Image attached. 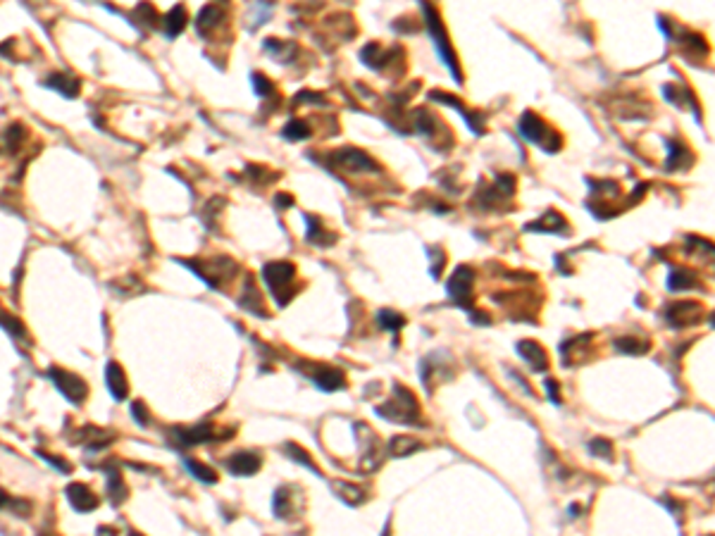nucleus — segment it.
Here are the masks:
<instances>
[{
  "label": "nucleus",
  "mask_w": 715,
  "mask_h": 536,
  "mask_svg": "<svg viewBox=\"0 0 715 536\" xmlns=\"http://www.w3.org/2000/svg\"><path fill=\"white\" fill-rule=\"evenodd\" d=\"M10 503H12V498H10V496L5 494L3 489H0V508H5V505H10Z\"/></svg>",
  "instance_id": "32"
},
{
  "label": "nucleus",
  "mask_w": 715,
  "mask_h": 536,
  "mask_svg": "<svg viewBox=\"0 0 715 536\" xmlns=\"http://www.w3.org/2000/svg\"><path fill=\"white\" fill-rule=\"evenodd\" d=\"M518 353L522 355L524 360H527L529 365H532L534 369H546L548 367V358L546 353H544V348L539 343H532V341H522L518 345Z\"/></svg>",
  "instance_id": "12"
},
{
  "label": "nucleus",
  "mask_w": 715,
  "mask_h": 536,
  "mask_svg": "<svg viewBox=\"0 0 715 536\" xmlns=\"http://www.w3.org/2000/svg\"><path fill=\"white\" fill-rule=\"evenodd\" d=\"M224 19V8L222 5H205L196 17V29L205 34L208 29H215Z\"/></svg>",
  "instance_id": "14"
},
{
  "label": "nucleus",
  "mask_w": 715,
  "mask_h": 536,
  "mask_svg": "<svg viewBox=\"0 0 715 536\" xmlns=\"http://www.w3.org/2000/svg\"><path fill=\"white\" fill-rule=\"evenodd\" d=\"M253 86H256V91L260 93V96H267V93H272V84L267 82V79L263 77V74H253Z\"/></svg>",
  "instance_id": "30"
},
{
  "label": "nucleus",
  "mask_w": 715,
  "mask_h": 536,
  "mask_svg": "<svg viewBox=\"0 0 715 536\" xmlns=\"http://www.w3.org/2000/svg\"><path fill=\"white\" fill-rule=\"evenodd\" d=\"M615 345H618L620 350H625V353H632V355L646 353L649 350V343H642V341H637V339H618Z\"/></svg>",
  "instance_id": "25"
},
{
  "label": "nucleus",
  "mask_w": 715,
  "mask_h": 536,
  "mask_svg": "<svg viewBox=\"0 0 715 536\" xmlns=\"http://www.w3.org/2000/svg\"><path fill=\"white\" fill-rule=\"evenodd\" d=\"M337 160L348 169H377V162H374V160H369L365 153L353 150V148L341 150V153L337 155Z\"/></svg>",
  "instance_id": "13"
},
{
  "label": "nucleus",
  "mask_w": 715,
  "mask_h": 536,
  "mask_svg": "<svg viewBox=\"0 0 715 536\" xmlns=\"http://www.w3.org/2000/svg\"><path fill=\"white\" fill-rule=\"evenodd\" d=\"M670 291H684V289L696 287V277L692 272H684V269H672L668 277Z\"/></svg>",
  "instance_id": "17"
},
{
  "label": "nucleus",
  "mask_w": 715,
  "mask_h": 536,
  "mask_svg": "<svg viewBox=\"0 0 715 536\" xmlns=\"http://www.w3.org/2000/svg\"><path fill=\"white\" fill-rule=\"evenodd\" d=\"M41 458H46L48 463L53 465V467H58V470H60V472H64V474H69V472H72V465H69V463H64L62 458H55V455H48V453H41Z\"/></svg>",
  "instance_id": "31"
},
{
  "label": "nucleus",
  "mask_w": 715,
  "mask_h": 536,
  "mask_svg": "<svg viewBox=\"0 0 715 536\" xmlns=\"http://www.w3.org/2000/svg\"><path fill=\"white\" fill-rule=\"evenodd\" d=\"M417 448H420V443L415 439H393L391 441V453L393 455H401V458H403V455L415 453Z\"/></svg>",
  "instance_id": "22"
},
{
  "label": "nucleus",
  "mask_w": 715,
  "mask_h": 536,
  "mask_svg": "<svg viewBox=\"0 0 715 536\" xmlns=\"http://www.w3.org/2000/svg\"><path fill=\"white\" fill-rule=\"evenodd\" d=\"M589 448H592V453H596V455H603V458H611V455H613V448H611V443H608V441H603V439H596V441H592V446H589Z\"/></svg>",
  "instance_id": "29"
},
{
  "label": "nucleus",
  "mask_w": 715,
  "mask_h": 536,
  "mask_svg": "<svg viewBox=\"0 0 715 536\" xmlns=\"http://www.w3.org/2000/svg\"><path fill=\"white\" fill-rule=\"evenodd\" d=\"M310 377H313V382L317 384L319 389H324V391H337V389L343 387V382H346V379H343V374L339 372V369L324 367V365H319L317 372H313Z\"/></svg>",
  "instance_id": "11"
},
{
  "label": "nucleus",
  "mask_w": 715,
  "mask_h": 536,
  "mask_svg": "<svg viewBox=\"0 0 715 536\" xmlns=\"http://www.w3.org/2000/svg\"><path fill=\"white\" fill-rule=\"evenodd\" d=\"M377 319H379V324H382L384 329H389V332H398V329L406 324V319H403L401 315L391 313V310H382Z\"/></svg>",
  "instance_id": "20"
},
{
  "label": "nucleus",
  "mask_w": 715,
  "mask_h": 536,
  "mask_svg": "<svg viewBox=\"0 0 715 536\" xmlns=\"http://www.w3.org/2000/svg\"><path fill=\"white\" fill-rule=\"evenodd\" d=\"M186 10H184V5H174L172 10L167 12V17H165V34H167L169 38L179 36V34L186 29Z\"/></svg>",
  "instance_id": "15"
},
{
  "label": "nucleus",
  "mask_w": 715,
  "mask_h": 536,
  "mask_svg": "<svg viewBox=\"0 0 715 536\" xmlns=\"http://www.w3.org/2000/svg\"><path fill=\"white\" fill-rule=\"evenodd\" d=\"M701 315H703V310L699 303H677V305H670L665 317H668V322L672 324L675 329H682V327H687V324L699 322Z\"/></svg>",
  "instance_id": "4"
},
{
  "label": "nucleus",
  "mask_w": 715,
  "mask_h": 536,
  "mask_svg": "<svg viewBox=\"0 0 715 536\" xmlns=\"http://www.w3.org/2000/svg\"><path fill=\"white\" fill-rule=\"evenodd\" d=\"M67 498L69 503H72V508L77 510V513H91V510L98 508V496L93 494L91 489L86 487V484L82 482H74L67 487Z\"/></svg>",
  "instance_id": "7"
},
{
  "label": "nucleus",
  "mask_w": 715,
  "mask_h": 536,
  "mask_svg": "<svg viewBox=\"0 0 715 536\" xmlns=\"http://www.w3.org/2000/svg\"><path fill=\"white\" fill-rule=\"evenodd\" d=\"M108 494H110V498H112V503H117V505L124 503L129 496L127 484H124L122 474H119L117 470H112V472L108 474Z\"/></svg>",
  "instance_id": "16"
},
{
  "label": "nucleus",
  "mask_w": 715,
  "mask_h": 536,
  "mask_svg": "<svg viewBox=\"0 0 715 536\" xmlns=\"http://www.w3.org/2000/svg\"><path fill=\"white\" fill-rule=\"evenodd\" d=\"M263 277L265 282H267V289L272 291V295L277 298L279 305H287V289L293 287V277H296V269H293V265L289 263H269L265 265L263 269Z\"/></svg>",
  "instance_id": "1"
},
{
  "label": "nucleus",
  "mask_w": 715,
  "mask_h": 536,
  "mask_svg": "<svg viewBox=\"0 0 715 536\" xmlns=\"http://www.w3.org/2000/svg\"><path fill=\"white\" fill-rule=\"evenodd\" d=\"M22 134H24V127H22V124H10L8 132H5V143H8L10 150H17V148H19V143L24 141Z\"/></svg>",
  "instance_id": "23"
},
{
  "label": "nucleus",
  "mask_w": 715,
  "mask_h": 536,
  "mask_svg": "<svg viewBox=\"0 0 715 536\" xmlns=\"http://www.w3.org/2000/svg\"><path fill=\"white\" fill-rule=\"evenodd\" d=\"M520 132H522L524 138H529V141H534L537 146L544 148V138L548 136V129L546 124L542 122V119L537 117V114L527 112L522 119H520Z\"/></svg>",
  "instance_id": "9"
},
{
  "label": "nucleus",
  "mask_w": 715,
  "mask_h": 536,
  "mask_svg": "<svg viewBox=\"0 0 715 536\" xmlns=\"http://www.w3.org/2000/svg\"><path fill=\"white\" fill-rule=\"evenodd\" d=\"M272 510L277 517H289L291 515V498H289V489H279L274 494L272 500Z\"/></svg>",
  "instance_id": "19"
},
{
  "label": "nucleus",
  "mask_w": 715,
  "mask_h": 536,
  "mask_svg": "<svg viewBox=\"0 0 715 536\" xmlns=\"http://www.w3.org/2000/svg\"><path fill=\"white\" fill-rule=\"evenodd\" d=\"M0 324H3L10 334H14V337H24V324L19 322L17 317L5 313V310H0Z\"/></svg>",
  "instance_id": "26"
},
{
  "label": "nucleus",
  "mask_w": 715,
  "mask_h": 536,
  "mask_svg": "<svg viewBox=\"0 0 715 536\" xmlns=\"http://www.w3.org/2000/svg\"><path fill=\"white\" fill-rule=\"evenodd\" d=\"M105 379H108V389L110 393L114 395V400H124L129 393V384L127 377H124V369L119 367V363H108V369H105Z\"/></svg>",
  "instance_id": "8"
},
{
  "label": "nucleus",
  "mask_w": 715,
  "mask_h": 536,
  "mask_svg": "<svg viewBox=\"0 0 715 536\" xmlns=\"http://www.w3.org/2000/svg\"><path fill=\"white\" fill-rule=\"evenodd\" d=\"M48 377L53 379V384L58 387L60 393H62L67 400H72L74 405H82L84 400H86L88 387L79 374L67 372V369H62V367H51L48 369Z\"/></svg>",
  "instance_id": "2"
},
{
  "label": "nucleus",
  "mask_w": 715,
  "mask_h": 536,
  "mask_svg": "<svg viewBox=\"0 0 715 536\" xmlns=\"http://www.w3.org/2000/svg\"><path fill=\"white\" fill-rule=\"evenodd\" d=\"M284 453H287V455H291V458H296V463L306 465V467H308V470H313L315 474H319V470L313 465V460H310V455H308V453H303V450L298 448L296 443H287V446H284Z\"/></svg>",
  "instance_id": "21"
},
{
  "label": "nucleus",
  "mask_w": 715,
  "mask_h": 536,
  "mask_svg": "<svg viewBox=\"0 0 715 536\" xmlns=\"http://www.w3.org/2000/svg\"><path fill=\"white\" fill-rule=\"evenodd\" d=\"M184 465H186L189 472H191L196 479H201V482H205V484H215V482H217V474H215V470L205 467V465H201L198 460L186 458V460H184Z\"/></svg>",
  "instance_id": "18"
},
{
  "label": "nucleus",
  "mask_w": 715,
  "mask_h": 536,
  "mask_svg": "<svg viewBox=\"0 0 715 536\" xmlns=\"http://www.w3.org/2000/svg\"><path fill=\"white\" fill-rule=\"evenodd\" d=\"M308 127L306 122H301V119H291V122L287 124V129H284V136L293 138V141H298V138H308Z\"/></svg>",
  "instance_id": "24"
},
{
  "label": "nucleus",
  "mask_w": 715,
  "mask_h": 536,
  "mask_svg": "<svg viewBox=\"0 0 715 536\" xmlns=\"http://www.w3.org/2000/svg\"><path fill=\"white\" fill-rule=\"evenodd\" d=\"M422 10H424V14H427V24H429V29H432V36H434V43H437L439 55H441V60L448 64V69H451L453 77H456V82H458V77H460L458 64H456V58H453V50H451V46H448L446 36H444V29H441V24H439V17L434 14V10L429 8V5H422Z\"/></svg>",
  "instance_id": "3"
},
{
  "label": "nucleus",
  "mask_w": 715,
  "mask_h": 536,
  "mask_svg": "<svg viewBox=\"0 0 715 536\" xmlns=\"http://www.w3.org/2000/svg\"><path fill=\"white\" fill-rule=\"evenodd\" d=\"M334 487L341 491V496H346L348 503H358V500L363 498V491L356 489V487H351V484H334Z\"/></svg>",
  "instance_id": "28"
},
{
  "label": "nucleus",
  "mask_w": 715,
  "mask_h": 536,
  "mask_svg": "<svg viewBox=\"0 0 715 536\" xmlns=\"http://www.w3.org/2000/svg\"><path fill=\"white\" fill-rule=\"evenodd\" d=\"M472 284H474L472 269L458 267V272L453 274V279L448 282V293H451L460 305H470V298H472Z\"/></svg>",
  "instance_id": "5"
},
{
  "label": "nucleus",
  "mask_w": 715,
  "mask_h": 536,
  "mask_svg": "<svg viewBox=\"0 0 715 536\" xmlns=\"http://www.w3.org/2000/svg\"><path fill=\"white\" fill-rule=\"evenodd\" d=\"M46 86L62 93L64 98H74L79 93V88H82V82H79L77 77H72V74H51V77L46 79Z\"/></svg>",
  "instance_id": "10"
},
{
  "label": "nucleus",
  "mask_w": 715,
  "mask_h": 536,
  "mask_svg": "<svg viewBox=\"0 0 715 536\" xmlns=\"http://www.w3.org/2000/svg\"><path fill=\"white\" fill-rule=\"evenodd\" d=\"M41 536H51V534H41Z\"/></svg>",
  "instance_id": "33"
},
{
  "label": "nucleus",
  "mask_w": 715,
  "mask_h": 536,
  "mask_svg": "<svg viewBox=\"0 0 715 536\" xmlns=\"http://www.w3.org/2000/svg\"><path fill=\"white\" fill-rule=\"evenodd\" d=\"M132 417L136 419L141 427H148V422H151V415H148V408L143 400H134L132 403Z\"/></svg>",
  "instance_id": "27"
},
{
  "label": "nucleus",
  "mask_w": 715,
  "mask_h": 536,
  "mask_svg": "<svg viewBox=\"0 0 715 536\" xmlns=\"http://www.w3.org/2000/svg\"><path fill=\"white\" fill-rule=\"evenodd\" d=\"M260 465H263V460L253 450H241V453H234L232 458H227V470L237 477H251L260 470Z\"/></svg>",
  "instance_id": "6"
}]
</instances>
